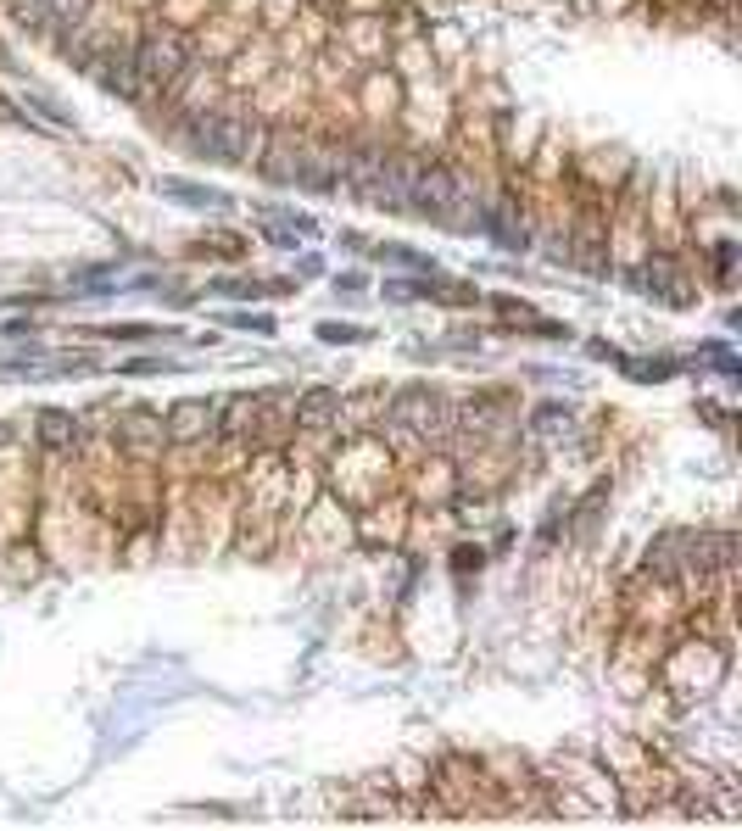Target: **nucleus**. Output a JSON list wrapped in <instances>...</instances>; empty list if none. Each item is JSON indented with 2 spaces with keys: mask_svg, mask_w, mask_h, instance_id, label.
<instances>
[{
  "mask_svg": "<svg viewBox=\"0 0 742 831\" xmlns=\"http://www.w3.org/2000/svg\"><path fill=\"white\" fill-rule=\"evenodd\" d=\"M212 424H218L212 402H179V413L168 419V441H196V436H207Z\"/></svg>",
  "mask_w": 742,
  "mask_h": 831,
  "instance_id": "nucleus-8",
  "label": "nucleus"
},
{
  "mask_svg": "<svg viewBox=\"0 0 742 831\" xmlns=\"http://www.w3.org/2000/svg\"><path fill=\"white\" fill-rule=\"evenodd\" d=\"M117 441L128 447V452H156V447H163L168 441V424H163V413H123L117 419Z\"/></svg>",
  "mask_w": 742,
  "mask_h": 831,
  "instance_id": "nucleus-6",
  "label": "nucleus"
},
{
  "mask_svg": "<svg viewBox=\"0 0 742 831\" xmlns=\"http://www.w3.org/2000/svg\"><path fill=\"white\" fill-rule=\"evenodd\" d=\"M318 341H358V329H341V324H324V329H318Z\"/></svg>",
  "mask_w": 742,
  "mask_h": 831,
  "instance_id": "nucleus-21",
  "label": "nucleus"
},
{
  "mask_svg": "<svg viewBox=\"0 0 742 831\" xmlns=\"http://www.w3.org/2000/svg\"><path fill=\"white\" fill-rule=\"evenodd\" d=\"M391 419L430 441V436H446V430H453V402H446L441 391H430V385H408V391H397Z\"/></svg>",
  "mask_w": 742,
  "mask_h": 831,
  "instance_id": "nucleus-3",
  "label": "nucleus"
},
{
  "mask_svg": "<svg viewBox=\"0 0 742 831\" xmlns=\"http://www.w3.org/2000/svg\"><path fill=\"white\" fill-rule=\"evenodd\" d=\"M642 290H653V296H664V302H692V290L681 285V274H675V262L670 257H653L648 262V274L636 279Z\"/></svg>",
  "mask_w": 742,
  "mask_h": 831,
  "instance_id": "nucleus-9",
  "label": "nucleus"
},
{
  "mask_svg": "<svg viewBox=\"0 0 742 831\" xmlns=\"http://www.w3.org/2000/svg\"><path fill=\"white\" fill-rule=\"evenodd\" d=\"M73 441H79V424H73V413L45 408V413H40V447H45V452H68Z\"/></svg>",
  "mask_w": 742,
  "mask_h": 831,
  "instance_id": "nucleus-11",
  "label": "nucleus"
},
{
  "mask_svg": "<svg viewBox=\"0 0 742 831\" xmlns=\"http://www.w3.org/2000/svg\"><path fill=\"white\" fill-rule=\"evenodd\" d=\"M84 12H89V0H51V23L56 28H73Z\"/></svg>",
  "mask_w": 742,
  "mask_h": 831,
  "instance_id": "nucleus-15",
  "label": "nucleus"
},
{
  "mask_svg": "<svg viewBox=\"0 0 742 831\" xmlns=\"http://www.w3.org/2000/svg\"><path fill=\"white\" fill-rule=\"evenodd\" d=\"M385 296H391V302H413V296H430V279H391Z\"/></svg>",
  "mask_w": 742,
  "mask_h": 831,
  "instance_id": "nucleus-18",
  "label": "nucleus"
},
{
  "mask_svg": "<svg viewBox=\"0 0 742 831\" xmlns=\"http://www.w3.org/2000/svg\"><path fill=\"white\" fill-rule=\"evenodd\" d=\"M12 17H17V23H28V28H40V23H51V0H17V6H12Z\"/></svg>",
  "mask_w": 742,
  "mask_h": 831,
  "instance_id": "nucleus-16",
  "label": "nucleus"
},
{
  "mask_svg": "<svg viewBox=\"0 0 742 831\" xmlns=\"http://www.w3.org/2000/svg\"><path fill=\"white\" fill-rule=\"evenodd\" d=\"M335 413H341V396H335L330 385H313L302 402H296V424H302V430H324Z\"/></svg>",
  "mask_w": 742,
  "mask_h": 831,
  "instance_id": "nucleus-10",
  "label": "nucleus"
},
{
  "mask_svg": "<svg viewBox=\"0 0 742 831\" xmlns=\"http://www.w3.org/2000/svg\"><path fill=\"white\" fill-rule=\"evenodd\" d=\"M559 430H569V408L564 402H541L531 413V436H559Z\"/></svg>",
  "mask_w": 742,
  "mask_h": 831,
  "instance_id": "nucleus-13",
  "label": "nucleus"
},
{
  "mask_svg": "<svg viewBox=\"0 0 742 831\" xmlns=\"http://www.w3.org/2000/svg\"><path fill=\"white\" fill-rule=\"evenodd\" d=\"M380 257H385V262H408V269L436 274V262H430V257H418V251H408V246H380Z\"/></svg>",
  "mask_w": 742,
  "mask_h": 831,
  "instance_id": "nucleus-17",
  "label": "nucleus"
},
{
  "mask_svg": "<svg viewBox=\"0 0 742 831\" xmlns=\"http://www.w3.org/2000/svg\"><path fill=\"white\" fill-rule=\"evenodd\" d=\"M163 195H174V202H184V207H223V195L218 190H196V184H163Z\"/></svg>",
  "mask_w": 742,
  "mask_h": 831,
  "instance_id": "nucleus-14",
  "label": "nucleus"
},
{
  "mask_svg": "<svg viewBox=\"0 0 742 831\" xmlns=\"http://www.w3.org/2000/svg\"><path fill=\"white\" fill-rule=\"evenodd\" d=\"M648 575L670 581V575H681V536H659L648 547Z\"/></svg>",
  "mask_w": 742,
  "mask_h": 831,
  "instance_id": "nucleus-12",
  "label": "nucleus"
},
{
  "mask_svg": "<svg viewBox=\"0 0 742 831\" xmlns=\"http://www.w3.org/2000/svg\"><path fill=\"white\" fill-rule=\"evenodd\" d=\"M6 441H12V430H6V424H0V447H6Z\"/></svg>",
  "mask_w": 742,
  "mask_h": 831,
  "instance_id": "nucleus-23",
  "label": "nucleus"
},
{
  "mask_svg": "<svg viewBox=\"0 0 742 831\" xmlns=\"http://www.w3.org/2000/svg\"><path fill=\"white\" fill-rule=\"evenodd\" d=\"M89 73H95V84H101L107 95H123V101H135L140 95V73H135V56H101V61H89Z\"/></svg>",
  "mask_w": 742,
  "mask_h": 831,
  "instance_id": "nucleus-7",
  "label": "nucleus"
},
{
  "mask_svg": "<svg viewBox=\"0 0 742 831\" xmlns=\"http://www.w3.org/2000/svg\"><path fill=\"white\" fill-rule=\"evenodd\" d=\"M625 374L631 380H670V363H653V369L648 363H625Z\"/></svg>",
  "mask_w": 742,
  "mask_h": 831,
  "instance_id": "nucleus-19",
  "label": "nucleus"
},
{
  "mask_svg": "<svg viewBox=\"0 0 742 831\" xmlns=\"http://www.w3.org/2000/svg\"><path fill=\"white\" fill-rule=\"evenodd\" d=\"M230 324L235 329H257V335H274V318H257V313H235Z\"/></svg>",
  "mask_w": 742,
  "mask_h": 831,
  "instance_id": "nucleus-20",
  "label": "nucleus"
},
{
  "mask_svg": "<svg viewBox=\"0 0 742 831\" xmlns=\"http://www.w3.org/2000/svg\"><path fill=\"white\" fill-rule=\"evenodd\" d=\"M190 135H196L190 146L212 162H246V151H251V123L235 118V112H207V118L190 123Z\"/></svg>",
  "mask_w": 742,
  "mask_h": 831,
  "instance_id": "nucleus-2",
  "label": "nucleus"
},
{
  "mask_svg": "<svg viewBox=\"0 0 742 831\" xmlns=\"http://www.w3.org/2000/svg\"><path fill=\"white\" fill-rule=\"evenodd\" d=\"M737 563V542L731 536H681V570L692 575H715Z\"/></svg>",
  "mask_w": 742,
  "mask_h": 831,
  "instance_id": "nucleus-5",
  "label": "nucleus"
},
{
  "mask_svg": "<svg viewBox=\"0 0 742 831\" xmlns=\"http://www.w3.org/2000/svg\"><path fill=\"white\" fill-rule=\"evenodd\" d=\"M408 207H413V212H430V218L453 223V229H464V223H474V218H480V207H474L469 184H464L453 168H425V162H418V174H413Z\"/></svg>",
  "mask_w": 742,
  "mask_h": 831,
  "instance_id": "nucleus-1",
  "label": "nucleus"
},
{
  "mask_svg": "<svg viewBox=\"0 0 742 831\" xmlns=\"http://www.w3.org/2000/svg\"><path fill=\"white\" fill-rule=\"evenodd\" d=\"M703 352H709V357H715V369H726V374H731V369H737V357H731V352H726V346H703Z\"/></svg>",
  "mask_w": 742,
  "mask_h": 831,
  "instance_id": "nucleus-22",
  "label": "nucleus"
},
{
  "mask_svg": "<svg viewBox=\"0 0 742 831\" xmlns=\"http://www.w3.org/2000/svg\"><path fill=\"white\" fill-rule=\"evenodd\" d=\"M135 56V73H140V90H156V84H174L179 68H184V40L174 34V28H156V34L140 40V51H128Z\"/></svg>",
  "mask_w": 742,
  "mask_h": 831,
  "instance_id": "nucleus-4",
  "label": "nucleus"
}]
</instances>
